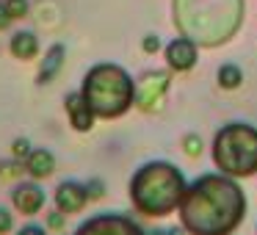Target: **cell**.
I'll list each match as a JSON object with an SVG mask.
<instances>
[{
	"instance_id": "1",
	"label": "cell",
	"mask_w": 257,
	"mask_h": 235,
	"mask_svg": "<svg viewBox=\"0 0 257 235\" xmlns=\"http://www.w3.org/2000/svg\"><path fill=\"white\" fill-rule=\"evenodd\" d=\"M180 224L188 235H232L246 213V194L235 177L202 174L180 202Z\"/></svg>"
},
{
	"instance_id": "2",
	"label": "cell",
	"mask_w": 257,
	"mask_h": 235,
	"mask_svg": "<svg viewBox=\"0 0 257 235\" xmlns=\"http://www.w3.org/2000/svg\"><path fill=\"white\" fill-rule=\"evenodd\" d=\"M188 180L174 163L169 161H150L130 177V202L144 216H169L177 210Z\"/></svg>"
},
{
	"instance_id": "3",
	"label": "cell",
	"mask_w": 257,
	"mask_h": 235,
	"mask_svg": "<svg viewBox=\"0 0 257 235\" xmlns=\"http://www.w3.org/2000/svg\"><path fill=\"white\" fill-rule=\"evenodd\" d=\"M80 94L97 119H119L136 105V80L119 64H94L83 75Z\"/></svg>"
},
{
	"instance_id": "4",
	"label": "cell",
	"mask_w": 257,
	"mask_h": 235,
	"mask_svg": "<svg viewBox=\"0 0 257 235\" xmlns=\"http://www.w3.org/2000/svg\"><path fill=\"white\" fill-rule=\"evenodd\" d=\"M213 163L227 177H251L257 172V128L229 122L213 139Z\"/></svg>"
},
{
	"instance_id": "5",
	"label": "cell",
	"mask_w": 257,
	"mask_h": 235,
	"mask_svg": "<svg viewBox=\"0 0 257 235\" xmlns=\"http://www.w3.org/2000/svg\"><path fill=\"white\" fill-rule=\"evenodd\" d=\"M75 235H147V232L130 216H122V213H97V216L86 218L75 229Z\"/></svg>"
},
{
	"instance_id": "6",
	"label": "cell",
	"mask_w": 257,
	"mask_h": 235,
	"mask_svg": "<svg viewBox=\"0 0 257 235\" xmlns=\"http://www.w3.org/2000/svg\"><path fill=\"white\" fill-rule=\"evenodd\" d=\"M169 75L166 72H147L144 78H141V83L136 86V105L141 108V111H158L163 102V97H166L169 91Z\"/></svg>"
},
{
	"instance_id": "7",
	"label": "cell",
	"mask_w": 257,
	"mask_h": 235,
	"mask_svg": "<svg viewBox=\"0 0 257 235\" xmlns=\"http://www.w3.org/2000/svg\"><path fill=\"white\" fill-rule=\"evenodd\" d=\"M45 188L39 185V180H25V183H17L12 191V205L17 213L23 216H36V213L45 207Z\"/></svg>"
},
{
	"instance_id": "8",
	"label": "cell",
	"mask_w": 257,
	"mask_h": 235,
	"mask_svg": "<svg viewBox=\"0 0 257 235\" xmlns=\"http://www.w3.org/2000/svg\"><path fill=\"white\" fill-rule=\"evenodd\" d=\"M199 61V47L188 36H177L166 45V64L174 72H191Z\"/></svg>"
},
{
	"instance_id": "9",
	"label": "cell",
	"mask_w": 257,
	"mask_h": 235,
	"mask_svg": "<svg viewBox=\"0 0 257 235\" xmlns=\"http://www.w3.org/2000/svg\"><path fill=\"white\" fill-rule=\"evenodd\" d=\"M53 202L61 213H80L86 205H89V194H86V183H78V180H64L58 183L56 194H53Z\"/></svg>"
},
{
	"instance_id": "10",
	"label": "cell",
	"mask_w": 257,
	"mask_h": 235,
	"mask_svg": "<svg viewBox=\"0 0 257 235\" xmlns=\"http://www.w3.org/2000/svg\"><path fill=\"white\" fill-rule=\"evenodd\" d=\"M64 111H67V116H69V125H72L78 133H89L97 122L94 111H91V105L86 102V97L80 94V91H69V94L64 97Z\"/></svg>"
},
{
	"instance_id": "11",
	"label": "cell",
	"mask_w": 257,
	"mask_h": 235,
	"mask_svg": "<svg viewBox=\"0 0 257 235\" xmlns=\"http://www.w3.org/2000/svg\"><path fill=\"white\" fill-rule=\"evenodd\" d=\"M23 163H25V174H28L31 180H47L56 172V155H53L50 150H45V147L31 150Z\"/></svg>"
},
{
	"instance_id": "12",
	"label": "cell",
	"mask_w": 257,
	"mask_h": 235,
	"mask_svg": "<svg viewBox=\"0 0 257 235\" xmlns=\"http://www.w3.org/2000/svg\"><path fill=\"white\" fill-rule=\"evenodd\" d=\"M39 50H42V45L34 31H17L12 36V42H9V53L14 58H20V61H34L39 56Z\"/></svg>"
},
{
	"instance_id": "13",
	"label": "cell",
	"mask_w": 257,
	"mask_h": 235,
	"mask_svg": "<svg viewBox=\"0 0 257 235\" xmlns=\"http://www.w3.org/2000/svg\"><path fill=\"white\" fill-rule=\"evenodd\" d=\"M64 58H67V47H64L61 42L50 45V50L45 53V61H42V67H39V75H36V83L39 86L53 83V78H56L64 67Z\"/></svg>"
},
{
	"instance_id": "14",
	"label": "cell",
	"mask_w": 257,
	"mask_h": 235,
	"mask_svg": "<svg viewBox=\"0 0 257 235\" xmlns=\"http://www.w3.org/2000/svg\"><path fill=\"white\" fill-rule=\"evenodd\" d=\"M216 80L224 91H232L243 83V69H240L238 64H221L218 72H216Z\"/></svg>"
},
{
	"instance_id": "15",
	"label": "cell",
	"mask_w": 257,
	"mask_h": 235,
	"mask_svg": "<svg viewBox=\"0 0 257 235\" xmlns=\"http://www.w3.org/2000/svg\"><path fill=\"white\" fill-rule=\"evenodd\" d=\"M25 172V163L12 158V161H3L0 163V180H14V177H23Z\"/></svg>"
},
{
	"instance_id": "16",
	"label": "cell",
	"mask_w": 257,
	"mask_h": 235,
	"mask_svg": "<svg viewBox=\"0 0 257 235\" xmlns=\"http://www.w3.org/2000/svg\"><path fill=\"white\" fill-rule=\"evenodd\" d=\"M45 227L53 229V232H61V229L67 227V213H61L58 207H56V210H50L45 216Z\"/></svg>"
},
{
	"instance_id": "17",
	"label": "cell",
	"mask_w": 257,
	"mask_h": 235,
	"mask_svg": "<svg viewBox=\"0 0 257 235\" xmlns=\"http://www.w3.org/2000/svg\"><path fill=\"white\" fill-rule=\"evenodd\" d=\"M3 3H6L12 20H23V17H28V12H31L28 0H3Z\"/></svg>"
},
{
	"instance_id": "18",
	"label": "cell",
	"mask_w": 257,
	"mask_h": 235,
	"mask_svg": "<svg viewBox=\"0 0 257 235\" xmlns=\"http://www.w3.org/2000/svg\"><path fill=\"white\" fill-rule=\"evenodd\" d=\"M183 147H185V155H191V158H199L202 155V139L196 133H188L183 139Z\"/></svg>"
},
{
	"instance_id": "19",
	"label": "cell",
	"mask_w": 257,
	"mask_h": 235,
	"mask_svg": "<svg viewBox=\"0 0 257 235\" xmlns=\"http://www.w3.org/2000/svg\"><path fill=\"white\" fill-rule=\"evenodd\" d=\"M31 150H34V147H31L28 139H14L12 141V158H17V161H25Z\"/></svg>"
},
{
	"instance_id": "20",
	"label": "cell",
	"mask_w": 257,
	"mask_h": 235,
	"mask_svg": "<svg viewBox=\"0 0 257 235\" xmlns=\"http://www.w3.org/2000/svg\"><path fill=\"white\" fill-rule=\"evenodd\" d=\"M86 194H89V202L102 199V196H105V183H102V180H89V183H86Z\"/></svg>"
},
{
	"instance_id": "21",
	"label": "cell",
	"mask_w": 257,
	"mask_h": 235,
	"mask_svg": "<svg viewBox=\"0 0 257 235\" xmlns=\"http://www.w3.org/2000/svg\"><path fill=\"white\" fill-rule=\"evenodd\" d=\"M14 229V213L9 207H0V235H9Z\"/></svg>"
},
{
	"instance_id": "22",
	"label": "cell",
	"mask_w": 257,
	"mask_h": 235,
	"mask_svg": "<svg viewBox=\"0 0 257 235\" xmlns=\"http://www.w3.org/2000/svg\"><path fill=\"white\" fill-rule=\"evenodd\" d=\"M141 50L150 53V56H152V53H158V50H161V39H158L155 34H147L144 39H141Z\"/></svg>"
},
{
	"instance_id": "23",
	"label": "cell",
	"mask_w": 257,
	"mask_h": 235,
	"mask_svg": "<svg viewBox=\"0 0 257 235\" xmlns=\"http://www.w3.org/2000/svg\"><path fill=\"white\" fill-rule=\"evenodd\" d=\"M17 235H47V227H39V224H25V227L17 229Z\"/></svg>"
},
{
	"instance_id": "24",
	"label": "cell",
	"mask_w": 257,
	"mask_h": 235,
	"mask_svg": "<svg viewBox=\"0 0 257 235\" xmlns=\"http://www.w3.org/2000/svg\"><path fill=\"white\" fill-rule=\"evenodd\" d=\"M14 20H12V14H9V9H6V3L0 0V31H6L9 25H12Z\"/></svg>"
},
{
	"instance_id": "25",
	"label": "cell",
	"mask_w": 257,
	"mask_h": 235,
	"mask_svg": "<svg viewBox=\"0 0 257 235\" xmlns=\"http://www.w3.org/2000/svg\"><path fill=\"white\" fill-rule=\"evenodd\" d=\"M166 235H185V229H183V227H174V229H169Z\"/></svg>"
}]
</instances>
